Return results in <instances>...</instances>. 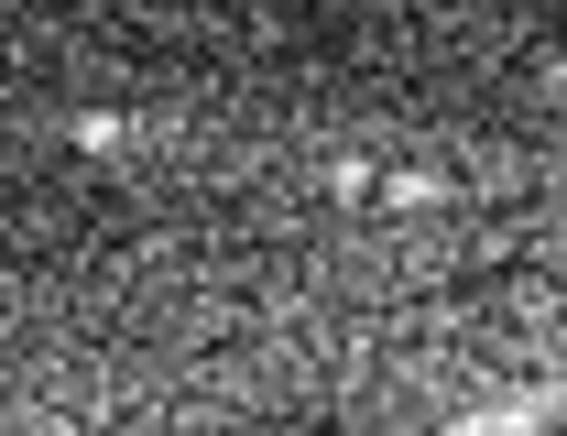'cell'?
Wrapping results in <instances>:
<instances>
[{
  "label": "cell",
  "mask_w": 567,
  "mask_h": 436,
  "mask_svg": "<svg viewBox=\"0 0 567 436\" xmlns=\"http://www.w3.org/2000/svg\"><path fill=\"white\" fill-rule=\"evenodd\" d=\"M66 143H76V153H121V143H142V121H121V110H87V121H66Z\"/></svg>",
  "instance_id": "6da1fadb"
},
{
  "label": "cell",
  "mask_w": 567,
  "mask_h": 436,
  "mask_svg": "<svg viewBox=\"0 0 567 436\" xmlns=\"http://www.w3.org/2000/svg\"><path fill=\"white\" fill-rule=\"evenodd\" d=\"M557 98H567V66H557Z\"/></svg>",
  "instance_id": "7a4b0ae2"
}]
</instances>
